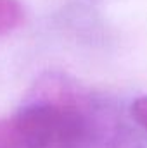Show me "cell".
<instances>
[{
	"label": "cell",
	"instance_id": "1",
	"mask_svg": "<svg viewBox=\"0 0 147 148\" xmlns=\"http://www.w3.org/2000/svg\"><path fill=\"white\" fill-rule=\"evenodd\" d=\"M24 19L19 0H0V35L14 31Z\"/></svg>",
	"mask_w": 147,
	"mask_h": 148
},
{
	"label": "cell",
	"instance_id": "2",
	"mask_svg": "<svg viewBox=\"0 0 147 148\" xmlns=\"http://www.w3.org/2000/svg\"><path fill=\"white\" fill-rule=\"evenodd\" d=\"M0 148H23L12 115L0 119Z\"/></svg>",
	"mask_w": 147,
	"mask_h": 148
},
{
	"label": "cell",
	"instance_id": "3",
	"mask_svg": "<svg viewBox=\"0 0 147 148\" xmlns=\"http://www.w3.org/2000/svg\"><path fill=\"white\" fill-rule=\"evenodd\" d=\"M132 117L137 126L147 133V97H140L132 103Z\"/></svg>",
	"mask_w": 147,
	"mask_h": 148
}]
</instances>
